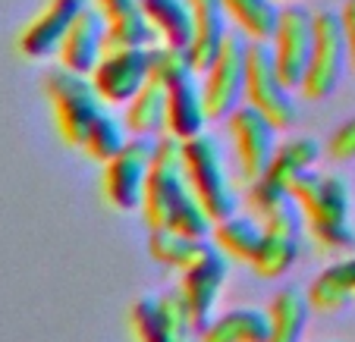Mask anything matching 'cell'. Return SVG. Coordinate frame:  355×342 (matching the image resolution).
<instances>
[{
	"label": "cell",
	"mask_w": 355,
	"mask_h": 342,
	"mask_svg": "<svg viewBox=\"0 0 355 342\" xmlns=\"http://www.w3.org/2000/svg\"><path fill=\"white\" fill-rule=\"evenodd\" d=\"M248 210L258 217L264 235L255 258L248 267L261 280H277L283 276L299 258V235H302V210L295 204L293 192H277L264 182L248 186Z\"/></svg>",
	"instance_id": "cell-1"
},
{
	"label": "cell",
	"mask_w": 355,
	"mask_h": 342,
	"mask_svg": "<svg viewBox=\"0 0 355 342\" xmlns=\"http://www.w3.org/2000/svg\"><path fill=\"white\" fill-rule=\"evenodd\" d=\"M293 198L302 210L309 235L327 251H343L355 245V226L349 220V186L334 173H302L293 182Z\"/></svg>",
	"instance_id": "cell-2"
},
{
	"label": "cell",
	"mask_w": 355,
	"mask_h": 342,
	"mask_svg": "<svg viewBox=\"0 0 355 342\" xmlns=\"http://www.w3.org/2000/svg\"><path fill=\"white\" fill-rule=\"evenodd\" d=\"M182 170H186L189 188L195 192L201 208L208 210L211 220L217 223L236 214V192L223 163V148L214 135L198 132L182 141Z\"/></svg>",
	"instance_id": "cell-3"
},
{
	"label": "cell",
	"mask_w": 355,
	"mask_h": 342,
	"mask_svg": "<svg viewBox=\"0 0 355 342\" xmlns=\"http://www.w3.org/2000/svg\"><path fill=\"white\" fill-rule=\"evenodd\" d=\"M44 94H47V104H51L54 126L60 132V138L67 141L69 148H82L88 126L104 110V101L94 91L92 79L82 73H73V69L57 66L44 75Z\"/></svg>",
	"instance_id": "cell-4"
},
{
	"label": "cell",
	"mask_w": 355,
	"mask_h": 342,
	"mask_svg": "<svg viewBox=\"0 0 355 342\" xmlns=\"http://www.w3.org/2000/svg\"><path fill=\"white\" fill-rule=\"evenodd\" d=\"M245 104L261 110L277 129H293L299 120V104L293 88L277 69L270 41H248L245 54Z\"/></svg>",
	"instance_id": "cell-5"
},
{
	"label": "cell",
	"mask_w": 355,
	"mask_h": 342,
	"mask_svg": "<svg viewBox=\"0 0 355 342\" xmlns=\"http://www.w3.org/2000/svg\"><path fill=\"white\" fill-rule=\"evenodd\" d=\"M189 192L186 170H182V141L176 135L164 132L155 141V157L148 170L145 195H141V217L148 229H164L170 223V214L180 204V198Z\"/></svg>",
	"instance_id": "cell-6"
},
{
	"label": "cell",
	"mask_w": 355,
	"mask_h": 342,
	"mask_svg": "<svg viewBox=\"0 0 355 342\" xmlns=\"http://www.w3.org/2000/svg\"><path fill=\"white\" fill-rule=\"evenodd\" d=\"M346 69H349V51H346L340 10H315V44H311V60L309 69H305L299 94L305 101H324L340 88Z\"/></svg>",
	"instance_id": "cell-7"
},
{
	"label": "cell",
	"mask_w": 355,
	"mask_h": 342,
	"mask_svg": "<svg viewBox=\"0 0 355 342\" xmlns=\"http://www.w3.org/2000/svg\"><path fill=\"white\" fill-rule=\"evenodd\" d=\"M245 54L248 38L239 28H230L220 51L201 73V94H205L208 120H227L236 107L245 104Z\"/></svg>",
	"instance_id": "cell-8"
},
{
	"label": "cell",
	"mask_w": 355,
	"mask_h": 342,
	"mask_svg": "<svg viewBox=\"0 0 355 342\" xmlns=\"http://www.w3.org/2000/svg\"><path fill=\"white\" fill-rule=\"evenodd\" d=\"M129 327L135 342H192L198 336L180 289H167L161 296H141L129 311Z\"/></svg>",
	"instance_id": "cell-9"
},
{
	"label": "cell",
	"mask_w": 355,
	"mask_h": 342,
	"mask_svg": "<svg viewBox=\"0 0 355 342\" xmlns=\"http://www.w3.org/2000/svg\"><path fill=\"white\" fill-rule=\"evenodd\" d=\"M227 129H230V141H233V154H236V167H239L242 182L255 186L277 151V132L280 129L261 110L248 107V104L236 107L227 116Z\"/></svg>",
	"instance_id": "cell-10"
},
{
	"label": "cell",
	"mask_w": 355,
	"mask_h": 342,
	"mask_svg": "<svg viewBox=\"0 0 355 342\" xmlns=\"http://www.w3.org/2000/svg\"><path fill=\"white\" fill-rule=\"evenodd\" d=\"M155 141L157 138L135 135L104 163V198L116 210L141 208L148 170H151V157H155Z\"/></svg>",
	"instance_id": "cell-11"
},
{
	"label": "cell",
	"mask_w": 355,
	"mask_h": 342,
	"mask_svg": "<svg viewBox=\"0 0 355 342\" xmlns=\"http://www.w3.org/2000/svg\"><path fill=\"white\" fill-rule=\"evenodd\" d=\"M311 44H315V10L302 7V3L283 7L277 32L270 38V51H274L283 82L293 91L302 88V79H305V69L311 60Z\"/></svg>",
	"instance_id": "cell-12"
},
{
	"label": "cell",
	"mask_w": 355,
	"mask_h": 342,
	"mask_svg": "<svg viewBox=\"0 0 355 342\" xmlns=\"http://www.w3.org/2000/svg\"><path fill=\"white\" fill-rule=\"evenodd\" d=\"M104 104H123L148 82V47H107L88 73Z\"/></svg>",
	"instance_id": "cell-13"
},
{
	"label": "cell",
	"mask_w": 355,
	"mask_h": 342,
	"mask_svg": "<svg viewBox=\"0 0 355 342\" xmlns=\"http://www.w3.org/2000/svg\"><path fill=\"white\" fill-rule=\"evenodd\" d=\"M88 3L92 0H44L38 13L22 26L19 38H16V51L28 60H44V57L57 54L63 35L69 32L73 19Z\"/></svg>",
	"instance_id": "cell-14"
},
{
	"label": "cell",
	"mask_w": 355,
	"mask_h": 342,
	"mask_svg": "<svg viewBox=\"0 0 355 342\" xmlns=\"http://www.w3.org/2000/svg\"><path fill=\"white\" fill-rule=\"evenodd\" d=\"M227 273H230V261L214 242L208 245V251L192 264V267L182 270V280H180V292L189 305V314H192L195 327H201L211 321V311H214L217 298H220V289L227 282Z\"/></svg>",
	"instance_id": "cell-15"
},
{
	"label": "cell",
	"mask_w": 355,
	"mask_h": 342,
	"mask_svg": "<svg viewBox=\"0 0 355 342\" xmlns=\"http://www.w3.org/2000/svg\"><path fill=\"white\" fill-rule=\"evenodd\" d=\"M104 51H107V26H104V16L94 10V3H88L73 19L69 32L63 35L60 47H57V63L63 69L88 75L98 66Z\"/></svg>",
	"instance_id": "cell-16"
},
{
	"label": "cell",
	"mask_w": 355,
	"mask_h": 342,
	"mask_svg": "<svg viewBox=\"0 0 355 342\" xmlns=\"http://www.w3.org/2000/svg\"><path fill=\"white\" fill-rule=\"evenodd\" d=\"M208 110H205V94H201V79L195 69L167 79V132L176 135L180 141L205 132Z\"/></svg>",
	"instance_id": "cell-17"
},
{
	"label": "cell",
	"mask_w": 355,
	"mask_h": 342,
	"mask_svg": "<svg viewBox=\"0 0 355 342\" xmlns=\"http://www.w3.org/2000/svg\"><path fill=\"white\" fill-rule=\"evenodd\" d=\"M189 7H192V41H189L186 54L192 69L201 75L230 32L227 10H223L220 0H189Z\"/></svg>",
	"instance_id": "cell-18"
},
{
	"label": "cell",
	"mask_w": 355,
	"mask_h": 342,
	"mask_svg": "<svg viewBox=\"0 0 355 342\" xmlns=\"http://www.w3.org/2000/svg\"><path fill=\"white\" fill-rule=\"evenodd\" d=\"M107 26V47H151L155 28L148 26L141 0H92Z\"/></svg>",
	"instance_id": "cell-19"
},
{
	"label": "cell",
	"mask_w": 355,
	"mask_h": 342,
	"mask_svg": "<svg viewBox=\"0 0 355 342\" xmlns=\"http://www.w3.org/2000/svg\"><path fill=\"white\" fill-rule=\"evenodd\" d=\"M318 161H321V141L311 138V135H293V138L277 145L274 157H270L268 170L258 182H264L268 188H277V192H289L302 173L315 170Z\"/></svg>",
	"instance_id": "cell-20"
},
{
	"label": "cell",
	"mask_w": 355,
	"mask_h": 342,
	"mask_svg": "<svg viewBox=\"0 0 355 342\" xmlns=\"http://www.w3.org/2000/svg\"><path fill=\"white\" fill-rule=\"evenodd\" d=\"M126 129L132 135H148V138L167 132V82L148 75V82L126 104Z\"/></svg>",
	"instance_id": "cell-21"
},
{
	"label": "cell",
	"mask_w": 355,
	"mask_h": 342,
	"mask_svg": "<svg viewBox=\"0 0 355 342\" xmlns=\"http://www.w3.org/2000/svg\"><path fill=\"white\" fill-rule=\"evenodd\" d=\"M270 317L261 308H233L211 317L198 333V342H268Z\"/></svg>",
	"instance_id": "cell-22"
},
{
	"label": "cell",
	"mask_w": 355,
	"mask_h": 342,
	"mask_svg": "<svg viewBox=\"0 0 355 342\" xmlns=\"http://www.w3.org/2000/svg\"><path fill=\"white\" fill-rule=\"evenodd\" d=\"M309 314H311L309 292H302L295 286L277 289L268 305V317H270L268 342H302V333L309 327Z\"/></svg>",
	"instance_id": "cell-23"
},
{
	"label": "cell",
	"mask_w": 355,
	"mask_h": 342,
	"mask_svg": "<svg viewBox=\"0 0 355 342\" xmlns=\"http://www.w3.org/2000/svg\"><path fill=\"white\" fill-rule=\"evenodd\" d=\"M352 298H355V258L324 267L309 286L311 311H321V314H336Z\"/></svg>",
	"instance_id": "cell-24"
},
{
	"label": "cell",
	"mask_w": 355,
	"mask_h": 342,
	"mask_svg": "<svg viewBox=\"0 0 355 342\" xmlns=\"http://www.w3.org/2000/svg\"><path fill=\"white\" fill-rule=\"evenodd\" d=\"M148 26L155 28L157 44L189 51L192 41V7L189 0H141Z\"/></svg>",
	"instance_id": "cell-25"
},
{
	"label": "cell",
	"mask_w": 355,
	"mask_h": 342,
	"mask_svg": "<svg viewBox=\"0 0 355 342\" xmlns=\"http://www.w3.org/2000/svg\"><path fill=\"white\" fill-rule=\"evenodd\" d=\"M261 235H264L261 223L252 214H230L223 220H217L214 229H211V242L217 249L227 258H233V261H245V264L255 258Z\"/></svg>",
	"instance_id": "cell-26"
},
{
	"label": "cell",
	"mask_w": 355,
	"mask_h": 342,
	"mask_svg": "<svg viewBox=\"0 0 355 342\" xmlns=\"http://www.w3.org/2000/svg\"><path fill=\"white\" fill-rule=\"evenodd\" d=\"M227 10V19L239 28L248 41H270L280 22L277 0H220Z\"/></svg>",
	"instance_id": "cell-27"
},
{
	"label": "cell",
	"mask_w": 355,
	"mask_h": 342,
	"mask_svg": "<svg viewBox=\"0 0 355 342\" xmlns=\"http://www.w3.org/2000/svg\"><path fill=\"white\" fill-rule=\"evenodd\" d=\"M211 242L208 239H192V235H182L176 229H148V251L157 264L173 270H186L198 261L205 251H208Z\"/></svg>",
	"instance_id": "cell-28"
},
{
	"label": "cell",
	"mask_w": 355,
	"mask_h": 342,
	"mask_svg": "<svg viewBox=\"0 0 355 342\" xmlns=\"http://www.w3.org/2000/svg\"><path fill=\"white\" fill-rule=\"evenodd\" d=\"M126 129H123V123L116 120L114 114H110L107 107L98 114V120L88 126L85 132V141H82V151H85L92 161H101V163H107L110 157L116 154V151L126 145Z\"/></svg>",
	"instance_id": "cell-29"
},
{
	"label": "cell",
	"mask_w": 355,
	"mask_h": 342,
	"mask_svg": "<svg viewBox=\"0 0 355 342\" xmlns=\"http://www.w3.org/2000/svg\"><path fill=\"white\" fill-rule=\"evenodd\" d=\"M327 154H330V161H340V163L355 161V116L334 129V135L327 141Z\"/></svg>",
	"instance_id": "cell-30"
},
{
	"label": "cell",
	"mask_w": 355,
	"mask_h": 342,
	"mask_svg": "<svg viewBox=\"0 0 355 342\" xmlns=\"http://www.w3.org/2000/svg\"><path fill=\"white\" fill-rule=\"evenodd\" d=\"M340 22H343V35H346V51H349V69L355 75V0H346L340 10Z\"/></svg>",
	"instance_id": "cell-31"
}]
</instances>
